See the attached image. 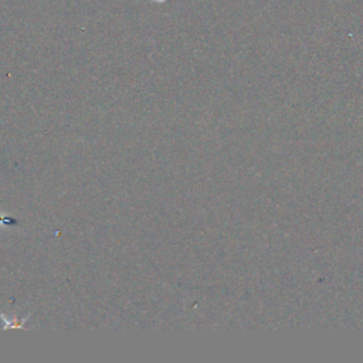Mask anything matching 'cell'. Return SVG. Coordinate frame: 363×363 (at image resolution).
<instances>
[{"instance_id":"6da1fadb","label":"cell","mask_w":363,"mask_h":363,"mask_svg":"<svg viewBox=\"0 0 363 363\" xmlns=\"http://www.w3.org/2000/svg\"><path fill=\"white\" fill-rule=\"evenodd\" d=\"M155 1H166V0H155Z\"/></svg>"}]
</instances>
